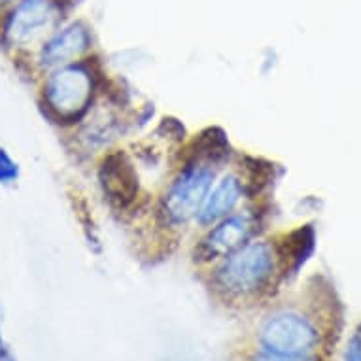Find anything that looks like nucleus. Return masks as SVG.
Wrapping results in <instances>:
<instances>
[{
    "label": "nucleus",
    "instance_id": "12",
    "mask_svg": "<svg viewBox=\"0 0 361 361\" xmlns=\"http://www.w3.org/2000/svg\"><path fill=\"white\" fill-rule=\"evenodd\" d=\"M344 361H361V331H357L354 337L350 338Z\"/></svg>",
    "mask_w": 361,
    "mask_h": 361
},
{
    "label": "nucleus",
    "instance_id": "13",
    "mask_svg": "<svg viewBox=\"0 0 361 361\" xmlns=\"http://www.w3.org/2000/svg\"><path fill=\"white\" fill-rule=\"evenodd\" d=\"M0 361H16V357H13L10 348H8L6 341L2 337V329H0Z\"/></svg>",
    "mask_w": 361,
    "mask_h": 361
},
{
    "label": "nucleus",
    "instance_id": "8",
    "mask_svg": "<svg viewBox=\"0 0 361 361\" xmlns=\"http://www.w3.org/2000/svg\"><path fill=\"white\" fill-rule=\"evenodd\" d=\"M91 48V35L85 25L72 23L55 30L38 49V65L44 71H55L82 59Z\"/></svg>",
    "mask_w": 361,
    "mask_h": 361
},
{
    "label": "nucleus",
    "instance_id": "11",
    "mask_svg": "<svg viewBox=\"0 0 361 361\" xmlns=\"http://www.w3.org/2000/svg\"><path fill=\"white\" fill-rule=\"evenodd\" d=\"M250 361H312L310 355H288V354H279L273 350L259 348L255 350Z\"/></svg>",
    "mask_w": 361,
    "mask_h": 361
},
{
    "label": "nucleus",
    "instance_id": "10",
    "mask_svg": "<svg viewBox=\"0 0 361 361\" xmlns=\"http://www.w3.org/2000/svg\"><path fill=\"white\" fill-rule=\"evenodd\" d=\"M19 178L18 163L10 157L6 149L0 148V184L10 185Z\"/></svg>",
    "mask_w": 361,
    "mask_h": 361
},
{
    "label": "nucleus",
    "instance_id": "5",
    "mask_svg": "<svg viewBox=\"0 0 361 361\" xmlns=\"http://www.w3.org/2000/svg\"><path fill=\"white\" fill-rule=\"evenodd\" d=\"M261 346L279 354L310 355L318 344V331L312 322L295 310L269 314L259 327Z\"/></svg>",
    "mask_w": 361,
    "mask_h": 361
},
{
    "label": "nucleus",
    "instance_id": "2",
    "mask_svg": "<svg viewBox=\"0 0 361 361\" xmlns=\"http://www.w3.org/2000/svg\"><path fill=\"white\" fill-rule=\"evenodd\" d=\"M224 155V149L214 146L212 152L193 154L180 166L159 199L157 216L161 224L169 229H178L197 218L208 191L216 182V172Z\"/></svg>",
    "mask_w": 361,
    "mask_h": 361
},
{
    "label": "nucleus",
    "instance_id": "7",
    "mask_svg": "<svg viewBox=\"0 0 361 361\" xmlns=\"http://www.w3.org/2000/svg\"><path fill=\"white\" fill-rule=\"evenodd\" d=\"M248 185L250 178L240 171L225 172L224 176L214 182L208 191L207 199L197 214V224L201 227H210L214 221L237 212L238 207L248 195Z\"/></svg>",
    "mask_w": 361,
    "mask_h": 361
},
{
    "label": "nucleus",
    "instance_id": "4",
    "mask_svg": "<svg viewBox=\"0 0 361 361\" xmlns=\"http://www.w3.org/2000/svg\"><path fill=\"white\" fill-rule=\"evenodd\" d=\"M61 19L59 0H19L8 13L2 36L10 48H38L57 30Z\"/></svg>",
    "mask_w": 361,
    "mask_h": 361
},
{
    "label": "nucleus",
    "instance_id": "9",
    "mask_svg": "<svg viewBox=\"0 0 361 361\" xmlns=\"http://www.w3.org/2000/svg\"><path fill=\"white\" fill-rule=\"evenodd\" d=\"M99 184L114 207L125 208L138 193V174L125 154H110L99 166Z\"/></svg>",
    "mask_w": 361,
    "mask_h": 361
},
{
    "label": "nucleus",
    "instance_id": "1",
    "mask_svg": "<svg viewBox=\"0 0 361 361\" xmlns=\"http://www.w3.org/2000/svg\"><path fill=\"white\" fill-rule=\"evenodd\" d=\"M280 252L271 240L252 238L214 263L212 288L227 301H250L269 290L279 273Z\"/></svg>",
    "mask_w": 361,
    "mask_h": 361
},
{
    "label": "nucleus",
    "instance_id": "14",
    "mask_svg": "<svg viewBox=\"0 0 361 361\" xmlns=\"http://www.w3.org/2000/svg\"><path fill=\"white\" fill-rule=\"evenodd\" d=\"M0 2H10V0H0Z\"/></svg>",
    "mask_w": 361,
    "mask_h": 361
},
{
    "label": "nucleus",
    "instance_id": "6",
    "mask_svg": "<svg viewBox=\"0 0 361 361\" xmlns=\"http://www.w3.org/2000/svg\"><path fill=\"white\" fill-rule=\"evenodd\" d=\"M257 214L252 210H237L214 221L195 248V259L201 263H216L233 254L257 233Z\"/></svg>",
    "mask_w": 361,
    "mask_h": 361
},
{
    "label": "nucleus",
    "instance_id": "3",
    "mask_svg": "<svg viewBox=\"0 0 361 361\" xmlns=\"http://www.w3.org/2000/svg\"><path fill=\"white\" fill-rule=\"evenodd\" d=\"M97 93V72L87 63L55 68L42 87V101L48 114L61 123H74L89 112Z\"/></svg>",
    "mask_w": 361,
    "mask_h": 361
}]
</instances>
